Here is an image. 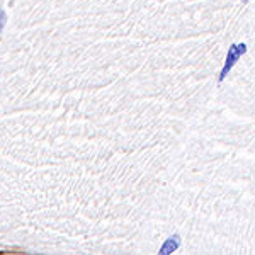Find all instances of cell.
I'll use <instances>...</instances> for the list:
<instances>
[{
    "mask_svg": "<svg viewBox=\"0 0 255 255\" xmlns=\"http://www.w3.org/2000/svg\"><path fill=\"white\" fill-rule=\"evenodd\" d=\"M245 53H247V44L245 43L232 44V46L228 48V55H226L225 65H223L221 73H220V82H223L226 79V75L230 73V70L235 67V63L242 58V55H245Z\"/></svg>",
    "mask_w": 255,
    "mask_h": 255,
    "instance_id": "1",
    "label": "cell"
},
{
    "mask_svg": "<svg viewBox=\"0 0 255 255\" xmlns=\"http://www.w3.org/2000/svg\"><path fill=\"white\" fill-rule=\"evenodd\" d=\"M179 245H180V237L179 235H174V237L167 238L165 244L160 247V252L158 254L160 255H168V254L175 252V250L179 249Z\"/></svg>",
    "mask_w": 255,
    "mask_h": 255,
    "instance_id": "2",
    "label": "cell"
},
{
    "mask_svg": "<svg viewBox=\"0 0 255 255\" xmlns=\"http://www.w3.org/2000/svg\"><path fill=\"white\" fill-rule=\"evenodd\" d=\"M5 24H7V12L0 7V32L3 31V27H5Z\"/></svg>",
    "mask_w": 255,
    "mask_h": 255,
    "instance_id": "3",
    "label": "cell"
},
{
    "mask_svg": "<svg viewBox=\"0 0 255 255\" xmlns=\"http://www.w3.org/2000/svg\"><path fill=\"white\" fill-rule=\"evenodd\" d=\"M242 2H244V3H247V2H249V0H242Z\"/></svg>",
    "mask_w": 255,
    "mask_h": 255,
    "instance_id": "4",
    "label": "cell"
}]
</instances>
